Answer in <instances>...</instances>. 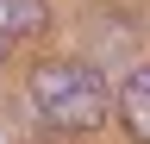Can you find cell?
I'll return each instance as SVG.
<instances>
[{"label":"cell","mask_w":150,"mask_h":144,"mask_svg":"<svg viewBox=\"0 0 150 144\" xmlns=\"http://www.w3.org/2000/svg\"><path fill=\"white\" fill-rule=\"evenodd\" d=\"M31 100L63 132H94L112 113V88L94 63H38L31 69Z\"/></svg>","instance_id":"cell-1"},{"label":"cell","mask_w":150,"mask_h":144,"mask_svg":"<svg viewBox=\"0 0 150 144\" xmlns=\"http://www.w3.org/2000/svg\"><path fill=\"white\" fill-rule=\"evenodd\" d=\"M44 25H50V6H44V0H0V63H6L25 38H38Z\"/></svg>","instance_id":"cell-2"},{"label":"cell","mask_w":150,"mask_h":144,"mask_svg":"<svg viewBox=\"0 0 150 144\" xmlns=\"http://www.w3.org/2000/svg\"><path fill=\"white\" fill-rule=\"evenodd\" d=\"M119 125H125V138L150 144V63H138L119 82Z\"/></svg>","instance_id":"cell-3"}]
</instances>
